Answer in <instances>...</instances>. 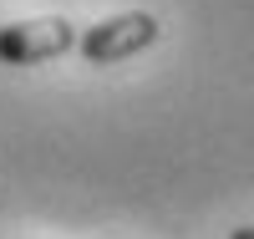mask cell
I'll list each match as a JSON object with an SVG mask.
<instances>
[{
	"instance_id": "6da1fadb",
	"label": "cell",
	"mask_w": 254,
	"mask_h": 239,
	"mask_svg": "<svg viewBox=\"0 0 254 239\" xmlns=\"http://www.w3.org/2000/svg\"><path fill=\"white\" fill-rule=\"evenodd\" d=\"M153 41H158V15H147V10H122V15L97 20L92 31H81V36H76V51L87 56L92 67H107V61H127V56L147 51Z\"/></svg>"
},
{
	"instance_id": "7a4b0ae2",
	"label": "cell",
	"mask_w": 254,
	"mask_h": 239,
	"mask_svg": "<svg viewBox=\"0 0 254 239\" xmlns=\"http://www.w3.org/2000/svg\"><path fill=\"white\" fill-rule=\"evenodd\" d=\"M71 46H76V26L66 15H36V20L0 26V61H10V67H36V61L66 56Z\"/></svg>"
},
{
	"instance_id": "3957f363",
	"label": "cell",
	"mask_w": 254,
	"mask_h": 239,
	"mask_svg": "<svg viewBox=\"0 0 254 239\" xmlns=\"http://www.w3.org/2000/svg\"><path fill=\"white\" fill-rule=\"evenodd\" d=\"M229 239H254V224H239V229L229 234Z\"/></svg>"
}]
</instances>
